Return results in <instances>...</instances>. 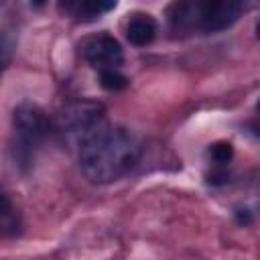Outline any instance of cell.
<instances>
[{"label":"cell","mask_w":260,"mask_h":260,"mask_svg":"<svg viewBox=\"0 0 260 260\" xmlns=\"http://www.w3.org/2000/svg\"><path fill=\"white\" fill-rule=\"evenodd\" d=\"M142 154L140 140L122 126H95L79 140V167L89 183L108 185L130 173Z\"/></svg>","instance_id":"6da1fadb"},{"label":"cell","mask_w":260,"mask_h":260,"mask_svg":"<svg viewBox=\"0 0 260 260\" xmlns=\"http://www.w3.org/2000/svg\"><path fill=\"white\" fill-rule=\"evenodd\" d=\"M244 12V0H175L167 8V22L175 32H219Z\"/></svg>","instance_id":"7a4b0ae2"},{"label":"cell","mask_w":260,"mask_h":260,"mask_svg":"<svg viewBox=\"0 0 260 260\" xmlns=\"http://www.w3.org/2000/svg\"><path fill=\"white\" fill-rule=\"evenodd\" d=\"M12 128H14V160L18 167L26 169L32 158L37 146L45 140V136L51 130L49 116L45 110L32 102H20L12 112Z\"/></svg>","instance_id":"3957f363"},{"label":"cell","mask_w":260,"mask_h":260,"mask_svg":"<svg viewBox=\"0 0 260 260\" xmlns=\"http://www.w3.org/2000/svg\"><path fill=\"white\" fill-rule=\"evenodd\" d=\"M104 120V106L95 100H73L59 114V128L79 140L100 126Z\"/></svg>","instance_id":"277c9868"},{"label":"cell","mask_w":260,"mask_h":260,"mask_svg":"<svg viewBox=\"0 0 260 260\" xmlns=\"http://www.w3.org/2000/svg\"><path fill=\"white\" fill-rule=\"evenodd\" d=\"M81 55L89 65L98 67L100 71L118 67L124 61V53H122L120 43L108 32L85 39L81 45Z\"/></svg>","instance_id":"5b68a950"},{"label":"cell","mask_w":260,"mask_h":260,"mask_svg":"<svg viewBox=\"0 0 260 260\" xmlns=\"http://www.w3.org/2000/svg\"><path fill=\"white\" fill-rule=\"evenodd\" d=\"M156 37V20L150 14L136 12L126 22V39L134 47H146Z\"/></svg>","instance_id":"8992f818"},{"label":"cell","mask_w":260,"mask_h":260,"mask_svg":"<svg viewBox=\"0 0 260 260\" xmlns=\"http://www.w3.org/2000/svg\"><path fill=\"white\" fill-rule=\"evenodd\" d=\"M20 232V217L10 197L0 191V238H12Z\"/></svg>","instance_id":"52a82bcc"},{"label":"cell","mask_w":260,"mask_h":260,"mask_svg":"<svg viewBox=\"0 0 260 260\" xmlns=\"http://www.w3.org/2000/svg\"><path fill=\"white\" fill-rule=\"evenodd\" d=\"M100 85L108 91H122L128 85V77L120 73L116 67L112 69H102L100 71Z\"/></svg>","instance_id":"ba28073f"},{"label":"cell","mask_w":260,"mask_h":260,"mask_svg":"<svg viewBox=\"0 0 260 260\" xmlns=\"http://www.w3.org/2000/svg\"><path fill=\"white\" fill-rule=\"evenodd\" d=\"M118 4V0H85V8H83V18L81 20H91L100 14H106L110 10H114Z\"/></svg>","instance_id":"9c48e42d"},{"label":"cell","mask_w":260,"mask_h":260,"mask_svg":"<svg viewBox=\"0 0 260 260\" xmlns=\"http://www.w3.org/2000/svg\"><path fill=\"white\" fill-rule=\"evenodd\" d=\"M209 156H211L217 165H228V162L234 158V146H232V142H228V140L213 142V144L209 146Z\"/></svg>","instance_id":"30bf717a"},{"label":"cell","mask_w":260,"mask_h":260,"mask_svg":"<svg viewBox=\"0 0 260 260\" xmlns=\"http://www.w3.org/2000/svg\"><path fill=\"white\" fill-rule=\"evenodd\" d=\"M83 8H85V0H59V10L65 12L67 16L73 18H83Z\"/></svg>","instance_id":"8fae6325"},{"label":"cell","mask_w":260,"mask_h":260,"mask_svg":"<svg viewBox=\"0 0 260 260\" xmlns=\"http://www.w3.org/2000/svg\"><path fill=\"white\" fill-rule=\"evenodd\" d=\"M230 181V177H228V173H211L209 177H207V183H211V185H223V183H228Z\"/></svg>","instance_id":"7c38bea8"},{"label":"cell","mask_w":260,"mask_h":260,"mask_svg":"<svg viewBox=\"0 0 260 260\" xmlns=\"http://www.w3.org/2000/svg\"><path fill=\"white\" fill-rule=\"evenodd\" d=\"M236 219H238V223H242V225H248L250 221H252V215H250V211L248 209H238L236 211Z\"/></svg>","instance_id":"4fadbf2b"},{"label":"cell","mask_w":260,"mask_h":260,"mask_svg":"<svg viewBox=\"0 0 260 260\" xmlns=\"http://www.w3.org/2000/svg\"><path fill=\"white\" fill-rule=\"evenodd\" d=\"M4 53H6V49H4V45L0 43V67H2V65H4V61H6V55H4Z\"/></svg>","instance_id":"5bb4252c"},{"label":"cell","mask_w":260,"mask_h":260,"mask_svg":"<svg viewBox=\"0 0 260 260\" xmlns=\"http://www.w3.org/2000/svg\"><path fill=\"white\" fill-rule=\"evenodd\" d=\"M30 2H32V6L41 8V6H45V2H47V0H30Z\"/></svg>","instance_id":"9a60e30c"},{"label":"cell","mask_w":260,"mask_h":260,"mask_svg":"<svg viewBox=\"0 0 260 260\" xmlns=\"http://www.w3.org/2000/svg\"><path fill=\"white\" fill-rule=\"evenodd\" d=\"M0 2H8V0H0Z\"/></svg>","instance_id":"2e32d148"}]
</instances>
